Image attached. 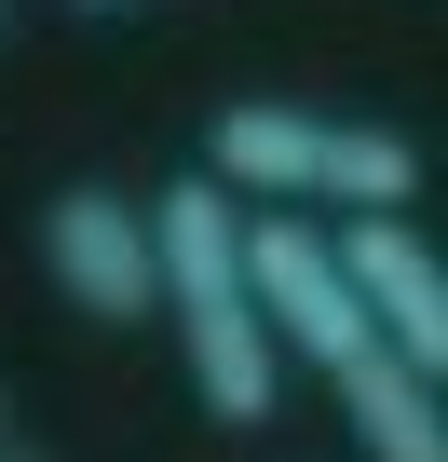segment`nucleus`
Returning a JSON list of instances; mask_svg holds the SVG:
<instances>
[{
  "mask_svg": "<svg viewBox=\"0 0 448 462\" xmlns=\"http://www.w3.org/2000/svg\"><path fill=\"white\" fill-rule=\"evenodd\" d=\"M0 462H41V448H28V435H0Z\"/></svg>",
  "mask_w": 448,
  "mask_h": 462,
  "instance_id": "obj_8",
  "label": "nucleus"
},
{
  "mask_svg": "<svg viewBox=\"0 0 448 462\" xmlns=\"http://www.w3.org/2000/svg\"><path fill=\"white\" fill-rule=\"evenodd\" d=\"M0 42H14V0H0Z\"/></svg>",
  "mask_w": 448,
  "mask_h": 462,
  "instance_id": "obj_9",
  "label": "nucleus"
},
{
  "mask_svg": "<svg viewBox=\"0 0 448 462\" xmlns=\"http://www.w3.org/2000/svg\"><path fill=\"white\" fill-rule=\"evenodd\" d=\"M326 245H340V273H353L367 327H380L421 381H448V259H434V231H421L407 204H353Z\"/></svg>",
  "mask_w": 448,
  "mask_h": 462,
  "instance_id": "obj_5",
  "label": "nucleus"
},
{
  "mask_svg": "<svg viewBox=\"0 0 448 462\" xmlns=\"http://www.w3.org/2000/svg\"><path fill=\"white\" fill-rule=\"evenodd\" d=\"M150 273H163L150 327H177V367H190L204 421H232V435L272 421V408H286V354H272L259 286H245V204L217 190L204 163H190L177 190H150Z\"/></svg>",
  "mask_w": 448,
  "mask_h": 462,
  "instance_id": "obj_1",
  "label": "nucleus"
},
{
  "mask_svg": "<svg viewBox=\"0 0 448 462\" xmlns=\"http://www.w3.org/2000/svg\"><path fill=\"white\" fill-rule=\"evenodd\" d=\"M82 14H123V0H82Z\"/></svg>",
  "mask_w": 448,
  "mask_h": 462,
  "instance_id": "obj_10",
  "label": "nucleus"
},
{
  "mask_svg": "<svg viewBox=\"0 0 448 462\" xmlns=\"http://www.w3.org/2000/svg\"><path fill=\"white\" fill-rule=\"evenodd\" d=\"M204 177L232 204H421V136L353 123V109H286V96H232L204 123Z\"/></svg>",
  "mask_w": 448,
  "mask_h": 462,
  "instance_id": "obj_2",
  "label": "nucleus"
},
{
  "mask_svg": "<svg viewBox=\"0 0 448 462\" xmlns=\"http://www.w3.org/2000/svg\"><path fill=\"white\" fill-rule=\"evenodd\" d=\"M41 273H55V300L69 313H96V327H150V300H163V273H150V190H123V177H69L55 204H41Z\"/></svg>",
  "mask_w": 448,
  "mask_h": 462,
  "instance_id": "obj_4",
  "label": "nucleus"
},
{
  "mask_svg": "<svg viewBox=\"0 0 448 462\" xmlns=\"http://www.w3.org/2000/svg\"><path fill=\"white\" fill-rule=\"evenodd\" d=\"M326 394H340V421H353L367 462H448V408H434V381H421L394 340H353V354L326 367Z\"/></svg>",
  "mask_w": 448,
  "mask_h": 462,
  "instance_id": "obj_6",
  "label": "nucleus"
},
{
  "mask_svg": "<svg viewBox=\"0 0 448 462\" xmlns=\"http://www.w3.org/2000/svg\"><path fill=\"white\" fill-rule=\"evenodd\" d=\"M245 286H259V327H272V354H286V367H313V381H326L353 340H380L313 204H245Z\"/></svg>",
  "mask_w": 448,
  "mask_h": 462,
  "instance_id": "obj_3",
  "label": "nucleus"
},
{
  "mask_svg": "<svg viewBox=\"0 0 448 462\" xmlns=\"http://www.w3.org/2000/svg\"><path fill=\"white\" fill-rule=\"evenodd\" d=\"M0 435H28V408H14V381H0Z\"/></svg>",
  "mask_w": 448,
  "mask_h": 462,
  "instance_id": "obj_7",
  "label": "nucleus"
}]
</instances>
